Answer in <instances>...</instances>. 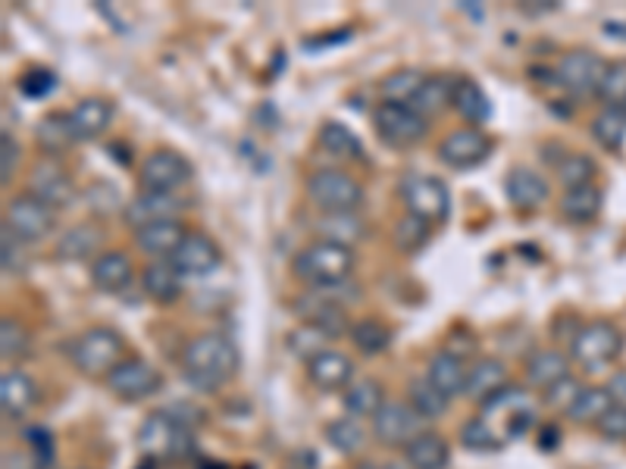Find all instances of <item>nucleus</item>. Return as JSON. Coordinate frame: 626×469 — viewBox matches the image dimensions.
Here are the masks:
<instances>
[{"mask_svg":"<svg viewBox=\"0 0 626 469\" xmlns=\"http://www.w3.org/2000/svg\"><path fill=\"white\" fill-rule=\"evenodd\" d=\"M238 372V350L220 332H204L182 350V375L198 392H220Z\"/></svg>","mask_w":626,"mask_h":469,"instance_id":"1","label":"nucleus"},{"mask_svg":"<svg viewBox=\"0 0 626 469\" xmlns=\"http://www.w3.org/2000/svg\"><path fill=\"white\" fill-rule=\"evenodd\" d=\"M351 270H354V250L326 238L304 245L292 260L295 279H300L307 288H335L348 282Z\"/></svg>","mask_w":626,"mask_h":469,"instance_id":"2","label":"nucleus"},{"mask_svg":"<svg viewBox=\"0 0 626 469\" xmlns=\"http://www.w3.org/2000/svg\"><path fill=\"white\" fill-rule=\"evenodd\" d=\"M479 417L492 422L504 442L520 439V435H526V429L536 425V397L529 395L526 388L507 385L504 392L479 404Z\"/></svg>","mask_w":626,"mask_h":469,"instance_id":"3","label":"nucleus"},{"mask_svg":"<svg viewBox=\"0 0 626 469\" xmlns=\"http://www.w3.org/2000/svg\"><path fill=\"white\" fill-rule=\"evenodd\" d=\"M135 442H138V451L145 454V460H179L192 447V425L175 420L170 410H160V414L145 417Z\"/></svg>","mask_w":626,"mask_h":469,"instance_id":"4","label":"nucleus"},{"mask_svg":"<svg viewBox=\"0 0 626 469\" xmlns=\"http://www.w3.org/2000/svg\"><path fill=\"white\" fill-rule=\"evenodd\" d=\"M401 203L410 217L424 220V223L435 225L445 223L451 213V195L449 185L435 175L426 173H407L398 185Z\"/></svg>","mask_w":626,"mask_h":469,"instance_id":"5","label":"nucleus"},{"mask_svg":"<svg viewBox=\"0 0 626 469\" xmlns=\"http://www.w3.org/2000/svg\"><path fill=\"white\" fill-rule=\"evenodd\" d=\"M304 188L320 213H357L364 203L360 182L345 170H317V173H310Z\"/></svg>","mask_w":626,"mask_h":469,"instance_id":"6","label":"nucleus"},{"mask_svg":"<svg viewBox=\"0 0 626 469\" xmlns=\"http://www.w3.org/2000/svg\"><path fill=\"white\" fill-rule=\"evenodd\" d=\"M120 354H123V338H120L113 329L98 325V329H88L85 335L75 338L70 357H73V367L82 372V375H88V379H107L110 372L116 370V363H123Z\"/></svg>","mask_w":626,"mask_h":469,"instance_id":"7","label":"nucleus"},{"mask_svg":"<svg viewBox=\"0 0 626 469\" xmlns=\"http://www.w3.org/2000/svg\"><path fill=\"white\" fill-rule=\"evenodd\" d=\"M624 350V335L614 322H589L574 335L570 345V360L579 363L582 370H601L614 363Z\"/></svg>","mask_w":626,"mask_h":469,"instance_id":"8","label":"nucleus"},{"mask_svg":"<svg viewBox=\"0 0 626 469\" xmlns=\"http://www.w3.org/2000/svg\"><path fill=\"white\" fill-rule=\"evenodd\" d=\"M376 135L392 145V148H414L420 145L429 132V120H424L417 110H410L407 103H379L373 113Z\"/></svg>","mask_w":626,"mask_h":469,"instance_id":"9","label":"nucleus"},{"mask_svg":"<svg viewBox=\"0 0 626 469\" xmlns=\"http://www.w3.org/2000/svg\"><path fill=\"white\" fill-rule=\"evenodd\" d=\"M3 225L23 242V245H35L41 238H48L57 225V210L48 207L45 200L32 198V195H16L7 200V213H3Z\"/></svg>","mask_w":626,"mask_h":469,"instance_id":"10","label":"nucleus"},{"mask_svg":"<svg viewBox=\"0 0 626 469\" xmlns=\"http://www.w3.org/2000/svg\"><path fill=\"white\" fill-rule=\"evenodd\" d=\"M607 73V60H601L596 50H570L557 60L554 78L564 91H570L576 98H589L599 95L601 78Z\"/></svg>","mask_w":626,"mask_h":469,"instance_id":"11","label":"nucleus"},{"mask_svg":"<svg viewBox=\"0 0 626 469\" xmlns=\"http://www.w3.org/2000/svg\"><path fill=\"white\" fill-rule=\"evenodd\" d=\"M192 163L179 153V150H154L145 157L138 178L145 192H163V195H175L179 188H185L192 182Z\"/></svg>","mask_w":626,"mask_h":469,"instance_id":"12","label":"nucleus"},{"mask_svg":"<svg viewBox=\"0 0 626 469\" xmlns=\"http://www.w3.org/2000/svg\"><path fill=\"white\" fill-rule=\"evenodd\" d=\"M417 435H420V417L407 400H385L373 417V439L379 445L404 451Z\"/></svg>","mask_w":626,"mask_h":469,"instance_id":"13","label":"nucleus"},{"mask_svg":"<svg viewBox=\"0 0 626 469\" xmlns=\"http://www.w3.org/2000/svg\"><path fill=\"white\" fill-rule=\"evenodd\" d=\"M489 153H492V141L479 128H454L449 138L439 145V160L449 170H457V173L482 166L489 160Z\"/></svg>","mask_w":626,"mask_h":469,"instance_id":"14","label":"nucleus"},{"mask_svg":"<svg viewBox=\"0 0 626 469\" xmlns=\"http://www.w3.org/2000/svg\"><path fill=\"white\" fill-rule=\"evenodd\" d=\"M103 382L120 400H145V397L157 395L163 385L160 372L154 370L148 360H138V357L116 363V370L110 372Z\"/></svg>","mask_w":626,"mask_h":469,"instance_id":"15","label":"nucleus"},{"mask_svg":"<svg viewBox=\"0 0 626 469\" xmlns=\"http://www.w3.org/2000/svg\"><path fill=\"white\" fill-rule=\"evenodd\" d=\"M25 195L45 200L53 210H63V207H70L75 198L73 178H70V173H66L57 160L45 157V160H38V163L32 166Z\"/></svg>","mask_w":626,"mask_h":469,"instance_id":"16","label":"nucleus"},{"mask_svg":"<svg viewBox=\"0 0 626 469\" xmlns=\"http://www.w3.org/2000/svg\"><path fill=\"white\" fill-rule=\"evenodd\" d=\"M179 198L175 195H163V192H138L135 198L128 200L123 207V220L128 229L142 232L154 223H163V220H179Z\"/></svg>","mask_w":626,"mask_h":469,"instance_id":"17","label":"nucleus"},{"mask_svg":"<svg viewBox=\"0 0 626 469\" xmlns=\"http://www.w3.org/2000/svg\"><path fill=\"white\" fill-rule=\"evenodd\" d=\"M173 267L185 279L192 275V279H198V275H210V272L220 267V260H223V254H220V247L213 238H207L204 232H188V238L179 245L173 257Z\"/></svg>","mask_w":626,"mask_h":469,"instance_id":"18","label":"nucleus"},{"mask_svg":"<svg viewBox=\"0 0 626 469\" xmlns=\"http://www.w3.org/2000/svg\"><path fill=\"white\" fill-rule=\"evenodd\" d=\"M307 379L320 388V392H345L354 382V363L348 360V354L326 347L320 350L310 363H307Z\"/></svg>","mask_w":626,"mask_h":469,"instance_id":"19","label":"nucleus"},{"mask_svg":"<svg viewBox=\"0 0 626 469\" xmlns=\"http://www.w3.org/2000/svg\"><path fill=\"white\" fill-rule=\"evenodd\" d=\"M504 195L517 210H536L549 200V178L529 166H514L504 178Z\"/></svg>","mask_w":626,"mask_h":469,"instance_id":"20","label":"nucleus"},{"mask_svg":"<svg viewBox=\"0 0 626 469\" xmlns=\"http://www.w3.org/2000/svg\"><path fill=\"white\" fill-rule=\"evenodd\" d=\"M38 400V388L32 382V375L23 370H3L0 375V410L7 420H23L25 414L35 407Z\"/></svg>","mask_w":626,"mask_h":469,"instance_id":"21","label":"nucleus"},{"mask_svg":"<svg viewBox=\"0 0 626 469\" xmlns=\"http://www.w3.org/2000/svg\"><path fill=\"white\" fill-rule=\"evenodd\" d=\"M132 282L135 270L123 250H103L98 260H91V285L103 295H123Z\"/></svg>","mask_w":626,"mask_h":469,"instance_id":"22","label":"nucleus"},{"mask_svg":"<svg viewBox=\"0 0 626 469\" xmlns=\"http://www.w3.org/2000/svg\"><path fill=\"white\" fill-rule=\"evenodd\" d=\"M524 375L529 388L549 392L554 382H561L564 375H570V354H564V350H557V347L536 350V354H529V360H526Z\"/></svg>","mask_w":626,"mask_h":469,"instance_id":"23","label":"nucleus"},{"mask_svg":"<svg viewBox=\"0 0 626 469\" xmlns=\"http://www.w3.org/2000/svg\"><path fill=\"white\" fill-rule=\"evenodd\" d=\"M100 247H103V232H100L98 225L78 223L60 235L53 254H57V260H63V263H78V260H88V257L98 260L100 254H103Z\"/></svg>","mask_w":626,"mask_h":469,"instance_id":"24","label":"nucleus"},{"mask_svg":"<svg viewBox=\"0 0 626 469\" xmlns=\"http://www.w3.org/2000/svg\"><path fill=\"white\" fill-rule=\"evenodd\" d=\"M467 372L470 370L464 367V360L457 354H451V350L432 354L429 363H426V379L449 400L457 395H467Z\"/></svg>","mask_w":626,"mask_h":469,"instance_id":"25","label":"nucleus"},{"mask_svg":"<svg viewBox=\"0 0 626 469\" xmlns=\"http://www.w3.org/2000/svg\"><path fill=\"white\" fill-rule=\"evenodd\" d=\"M185 238H188V229L182 220H163V223H154L142 232H135V245L154 260H170Z\"/></svg>","mask_w":626,"mask_h":469,"instance_id":"26","label":"nucleus"},{"mask_svg":"<svg viewBox=\"0 0 626 469\" xmlns=\"http://www.w3.org/2000/svg\"><path fill=\"white\" fill-rule=\"evenodd\" d=\"M70 120L78 141H91V138H100L113 123V103L103 98H82L70 110Z\"/></svg>","mask_w":626,"mask_h":469,"instance_id":"27","label":"nucleus"},{"mask_svg":"<svg viewBox=\"0 0 626 469\" xmlns=\"http://www.w3.org/2000/svg\"><path fill=\"white\" fill-rule=\"evenodd\" d=\"M35 141H38L41 153H48L50 160H57L63 150L73 148L75 141H78V135H75L70 113H48V116H41L38 128H35Z\"/></svg>","mask_w":626,"mask_h":469,"instance_id":"28","label":"nucleus"},{"mask_svg":"<svg viewBox=\"0 0 626 469\" xmlns=\"http://www.w3.org/2000/svg\"><path fill=\"white\" fill-rule=\"evenodd\" d=\"M182 272L175 270L173 260H154L142 270V288L157 304H173L182 295Z\"/></svg>","mask_w":626,"mask_h":469,"instance_id":"29","label":"nucleus"},{"mask_svg":"<svg viewBox=\"0 0 626 469\" xmlns=\"http://www.w3.org/2000/svg\"><path fill=\"white\" fill-rule=\"evenodd\" d=\"M511 382H507V367L501 363L499 357H482L476 360L470 372H467V395L474 400H489L492 395L504 392Z\"/></svg>","mask_w":626,"mask_h":469,"instance_id":"30","label":"nucleus"},{"mask_svg":"<svg viewBox=\"0 0 626 469\" xmlns=\"http://www.w3.org/2000/svg\"><path fill=\"white\" fill-rule=\"evenodd\" d=\"M404 464L410 469H445L451 464V447L435 432H420L404 447Z\"/></svg>","mask_w":626,"mask_h":469,"instance_id":"31","label":"nucleus"},{"mask_svg":"<svg viewBox=\"0 0 626 469\" xmlns=\"http://www.w3.org/2000/svg\"><path fill=\"white\" fill-rule=\"evenodd\" d=\"M451 107L461 113V120H467L470 125L489 123V116H492V100L470 75L454 82V103Z\"/></svg>","mask_w":626,"mask_h":469,"instance_id":"32","label":"nucleus"},{"mask_svg":"<svg viewBox=\"0 0 626 469\" xmlns=\"http://www.w3.org/2000/svg\"><path fill=\"white\" fill-rule=\"evenodd\" d=\"M345 414L354 420H373L376 414L382 410L385 404V392L376 379H354L348 388H345Z\"/></svg>","mask_w":626,"mask_h":469,"instance_id":"33","label":"nucleus"},{"mask_svg":"<svg viewBox=\"0 0 626 469\" xmlns=\"http://www.w3.org/2000/svg\"><path fill=\"white\" fill-rule=\"evenodd\" d=\"M295 313H298L300 320L307 322V325H317V329H320L323 335H329V338H339V335L351 332L348 313H345L339 304H332V300H320V297H314V300H310V307H300V304H295Z\"/></svg>","mask_w":626,"mask_h":469,"instance_id":"34","label":"nucleus"},{"mask_svg":"<svg viewBox=\"0 0 626 469\" xmlns=\"http://www.w3.org/2000/svg\"><path fill=\"white\" fill-rule=\"evenodd\" d=\"M454 103V82L449 75H426L420 95L410 100V110H417L424 120H432L439 113H445Z\"/></svg>","mask_w":626,"mask_h":469,"instance_id":"35","label":"nucleus"},{"mask_svg":"<svg viewBox=\"0 0 626 469\" xmlns=\"http://www.w3.org/2000/svg\"><path fill=\"white\" fill-rule=\"evenodd\" d=\"M592 138L611 153H624L626 148V110L624 107H604L592 120Z\"/></svg>","mask_w":626,"mask_h":469,"instance_id":"36","label":"nucleus"},{"mask_svg":"<svg viewBox=\"0 0 626 469\" xmlns=\"http://www.w3.org/2000/svg\"><path fill=\"white\" fill-rule=\"evenodd\" d=\"M320 148H323L326 153H332V157H339V160H364L360 138L351 132L348 125L335 123V120L320 125Z\"/></svg>","mask_w":626,"mask_h":469,"instance_id":"37","label":"nucleus"},{"mask_svg":"<svg viewBox=\"0 0 626 469\" xmlns=\"http://www.w3.org/2000/svg\"><path fill=\"white\" fill-rule=\"evenodd\" d=\"M614 407V397L607 388H599V385H589L582 388L579 397L574 400V407L567 410V417L579 425H599L604 420V414Z\"/></svg>","mask_w":626,"mask_h":469,"instance_id":"38","label":"nucleus"},{"mask_svg":"<svg viewBox=\"0 0 626 469\" xmlns=\"http://www.w3.org/2000/svg\"><path fill=\"white\" fill-rule=\"evenodd\" d=\"M326 442L335 447L339 454H360L367 447V429H364V420H354V417H339L326 425Z\"/></svg>","mask_w":626,"mask_h":469,"instance_id":"39","label":"nucleus"},{"mask_svg":"<svg viewBox=\"0 0 626 469\" xmlns=\"http://www.w3.org/2000/svg\"><path fill=\"white\" fill-rule=\"evenodd\" d=\"M407 404L414 407V414L420 417V420H439L445 410H449V397L442 395L429 379H414L410 385H407Z\"/></svg>","mask_w":626,"mask_h":469,"instance_id":"40","label":"nucleus"},{"mask_svg":"<svg viewBox=\"0 0 626 469\" xmlns=\"http://www.w3.org/2000/svg\"><path fill=\"white\" fill-rule=\"evenodd\" d=\"M599 213H601V192L596 185L564 192V198H561V217H564V220H570V223H592Z\"/></svg>","mask_w":626,"mask_h":469,"instance_id":"41","label":"nucleus"},{"mask_svg":"<svg viewBox=\"0 0 626 469\" xmlns=\"http://www.w3.org/2000/svg\"><path fill=\"white\" fill-rule=\"evenodd\" d=\"M317 229H320V238L345 247H354L364 238V223L357 213H323Z\"/></svg>","mask_w":626,"mask_h":469,"instance_id":"42","label":"nucleus"},{"mask_svg":"<svg viewBox=\"0 0 626 469\" xmlns=\"http://www.w3.org/2000/svg\"><path fill=\"white\" fill-rule=\"evenodd\" d=\"M348 335L364 357H379L382 350H389V345H392V329L379 320L354 322Z\"/></svg>","mask_w":626,"mask_h":469,"instance_id":"43","label":"nucleus"},{"mask_svg":"<svg viewBox=\"0 0 626 469\" xmlns=\"http://www.w3.org/2000/svg\"><path fill=\"white\" fill-rule=\"evenodd\" d=\"M554 173H557V182L564 185V192H574V188L592 185V178H596L599 170H596V160L586 157V153H564L557 160Z\"/></svg>","mask_w":626,"mask_h":469,"instance_id":"44","label":"nucleus"},{"mask_svg":"<svg viewBox=\"0 0 626 469\" xmlns=\"http://www.w3.org/2000/svg\"><path fill=\"white\" fill-rule=\"evenodd\" d=\"M424 82L426 75L420 70H395L382 78V98H385V103H407L410 107V100L420 95Z\"/></svg>","mask_w":626,"mask_h":469,"instance_id":"45","label":"nucleus"},{"mask_svg":"<svg viewBox=\"0 0 626 469\" xmlns=\"http://www.w3.org/2000/svg\"><path fill=\"white\" fill-rule=\"evenodd\" d=\"M461 445L467 447V451H476V454H489V451H501L507 442L495 432L492 422H486L476 414V417H470L461 425Z\"/></svg>","mask_w":626,"mask_h":469,"instance_id":"46","label":"nucleus"},{"mask_svg":"<svg viewBox=\"0 0 626 469\" xmlns=\"http://www.w3.org/2000/svg\"><path fill=\"white\" fill-rule=\"evenodd\" d=\"M429 238H432V225L417 220V217H410V213H404L398 223H395V232H392V242H395L401 254H417V250H424V247L429 245Z\"/></svg>","mask_w":626,"mask_h":469,"instance_id":"47","label":"nucleus"},{"mask_svg":"<svg viewBox=\"0 0 626 469\" xmlns=\"http://www.w3.org/2000/svg\"><path fill=\"white\" fill-rule=\"evenodd\" d=\"M329 342H332L329 335H323L317 325H307V322H304V325H298V329H295V332L285 338L289 350H292L295 357H300V360H307V363H310V360H314L320 350H326V345H329Z\"/></svg>","mask_w":626,"mask_h":469,"instance_id":"48","label":"nucleus"},{"mask_svg":"<svg viewBox=\"0 0 626 469\" xmlns=\"http://www.w3.org/2000/svg\"><path fill=\"white\" fill-rule=\"evenodd\" d=\"M28 347H32V338L23 322L10 320V317L0 322V357L3 360H23Z\"/></svg>","mask_w":626,"mask_h":469,"instance_id":"49","label":"nucleus"},{"mask_svg":"<svg viewBox=\"0 0 626 469\" xmlns=\"http://www.w3.org/2000/svg\"><path fill=\"white\" fill-rule=\"evenodd\" d=\"M599 98L604 107H626V60L607 63V73L601 78Z\"/></svg>","mask_w":626,"mask_h":469,"instance_id":"50","label":"nucleus"},{"mask_svg":"<svg viewBox=\"0 0 626 469\" xmlns=\"http://www.w3.org/2000/svg\"><path fill=\"white\" fill-rule=\"evenodd\" d=\"M582 388H586V385H579V379L570 372V375H564L561 382H554L549 392H542V395H545V404H549V407H554V410H564V414H567V410L574 407V400L579 397Z\"/></svg>","mask_w":626,"mask_h":469,"instance_id":"51","label":"nucleus"},{"mask_svg":"<svg viewBox=\"0 0 626 469\" xmlns=\"http://www.w3.org/2000/svg\"><path fill=\"white\" fill-rule=\"evenodd\" d=\"M53 88H57V78H53L50 70H28V73H23V78H20V91L32 100L48 98Z\"/></svg>","mask_w":626,"mask_h":469,"instance_id":"52","label":"nucleus"},{"mask_svg":"<svg viewBox=\"0 0 626 469\" xmlns=\"http://www.w3.org/2000/svg\"><path fill=\"white\" fill-rule=\"evenodd\" d=\"M596 429L601 432V439H607V442H626V407L614 404Z\"/></svg>","mask_w":626,"mask_h":469,"instance_id":"53","label":"nucleus"},{"mask_svg":"<svg viewBox=\"0 0 626 469\" xmlns=\"http://www.w3.org/2000/svg\"><path fill=\"white\" fill-rule=\"evenodd\" d=\"M16 163H20V145L10 132L0 135V182L10 185V178L16 173Z\"/></svg>","mask_w":626,"mask_h":469,"instance_id":"54","label":"nucleus"},{"mask_svg":"<svg viewBox=\"0 0 626 469\" xmlns=\"http://www.w3.org/2000/svg\"><path fill=\"white\" fill-rule=\"evenodd\" d=\"M20 238L3 225V232H0V250H3V272H23V254H20Z\"/></svg>","mask_w":626,"mask_h":469,"instance_id":"55","label":"nucleus"},{"mask_svg":"<svg viewBox=\"0 0 626 469\" xmlns=\"http://www.w3.org/2000/svg\"><path fill=\"white\" fill-rule=\"evenodd\" d=\"M607 392H611V397H614V404L617 407H626V370L614 372L611 379H607V385H604Z\"/></svg>","mask_w":626,"mask_h":469,"instance_id":"56","label":"nucleus"},{"mask_svg":"<svg viewBox=\"0 0 626 469\" xmlns=\"http://www.w3.org/2000/svg\"><path fill=\"white\" fill-rule=\"evenodd\" d=\"M604 32H607L611 38H624L626 41V25L624 23H604Z\"/></svg>","mask_w":626,"mask_h":469,"instance_id":"57","label":"nucleus"},{"mask_svg":"<svg viewBox=\"0 0 626 469\" xmlns=\"http://www.w3.org/2000/svg\"><path fill=\"white\" fill-rule=\"evenodd\" d=\"M382 469H410V467H407V464H404V467H398V464H389V467H382Z\"/></svg>","mask_w":626,"mask_h":469,"instance_id":"58","label":"nucleus"},{"mask_svg":"<svg viewBox=\"0 0 626 469\" xmlns=\"http://www.w3.org/2000/svg\"><path fill=\"white\" fill-rule=\"evenodd\" d=\"M354 469H376L373 464H360V467H354Z\"/></svg>","mask_w":626,"mask_h":469,"instance_id":"59","label":"nucleus"},{"mask_svg":"<svg viewBox=\"0 0 626 469\" xmlns=\"http://www.w3.org/2000/svg\"><path fill=\"white\" fill-rule=\"evenodd\" d=\"M624 110H626V107H624Z\"/></svg>","mask_w":626,"mask_h":469,"instance_id":"60","label":"nucleus"}]
</instances>
